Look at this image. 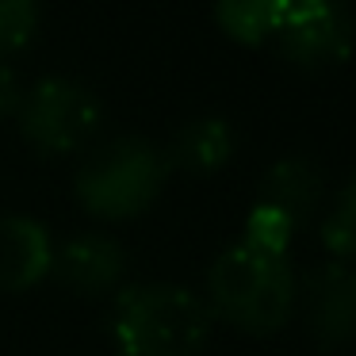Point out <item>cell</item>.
<instances>
[{
  "mask_svg": "<svg viewBox=\"0 0 356 356\" xmlns=\"http://www.w3.org/2000/svg\"><path fill=\"white\" fill-rule=\"evenodd\" d=\"M203 284L211 318L245 337H272L295 318L299 272L291 268L287 253L264 249L249 238L226 245L211 261Z\"/></svg>",
  "mask_w": 356,
  "mask_h": 356,
  "instance_id": "1",
  "label": "cell"
},
{
  "mask_svg": "<svg viewBox=\"0 0 356 356\" xmlns=\"http://www.w3.org/2000/svg\"><path fill=\"white\" fill-rule=\"evenodd\" d=\"M108 333L119 356H203L215 318L192 287L123 284L111 295Z\"/></svg>",
  "mask_w": 356,
  "mask_h": 356,
  "instance_id": "2",
  "label": "cell"
},
{
  "mask_svg": "<svg viewBox=\"0 0 356 356\" xmlns=\"http://www.w3.org/2000/svg\"><path fill=\"white\" fill-rule=\"evenodd\" d=\"M19 96H24V85H19V73L12 70V65L4 62V58H0V119L16 115Z\"/></svg>",
  "mask_w": 356,
  "mask_h": 356,
  "instance_id": "14",
  "label": "cell"
},
{
  "mask_svg": "<svg viewBox=\"0 0 356 356\" xmlns=\"http://www.w3.org/2000/svg\"><path fill=\"white\" fill-rule=\"evenodd\" d=\"M39 31V0H0V58L31 47Z\"/></svg>",
  "mask_w": 356,
  "mask_h": 356,
  "instance_id": "13",
  "label": "cell"
},
{
  "mask_svg": "<svg viewBox=\"0 0 356 356\" xmlns=\"http://www.w3.org/2000/svg\"><path fill=\"white\" fill-rule=\"evenodd\" d=\"M318 238H322L330 261L356 268V172L345 180V188L325 207L322 222H318Z\"/></svg>",
  "mask_w": 356,
  "mask_h": 356,
  "instance_id": "12",
  "label": "cell"
},
{
  "mask_svg": "<svg viewBox=\"0 0 356 356\" xmlns=\"http://www.w3.org/2000/svg\"><path fill=\"white\" fill-rule=\"evenodd\" d=\"M169 165L161 146L142 134H119L88 149L73 177V195L81 211L100 222H131L157 203Z\"/></svg>",
  "mask_w": 356,
  "mask_h": 356,
  "instance_id": "3",
  "label": "cell"
},
{
  "mask_svg": "<svg viewBox=\"0 0 356 356\" xmlns=\"http://www.w3.org/2000/svg\"><path fill=\"white\" fill-rule=\"evenodd\" d=\"M54 238L31 215H0V291L19 295L50 276Z\"/></svg>",
  "mask_w": 356,
  "mask_h": 356,
  "instance_id": "9",
  "label": "cell"
},
{
  "mask_svg": "<svg viewBox=\"0 0 356 356\" xmlns=\"http://www.w3.org/2000/svg\"><path fill=\"white\" fill-rule=\"evenodd\" d=\"M291 0H215V24L241 47H261L276 35Z\"/></svg>",
  "mask_w": 356,
  "mask_h": 356,
  "instance_id": "11",
  "label": "cell"
},
{
  "mask_svg": "<svg viewBox=\"0 0 356 356\" xmlns=\"http://www.w3.org/2000/svg\"><path fill=\"white\" fill-rule=\"evenodd\" d=\"M50 276L81 299H111L127 284V249L104 230L73 234L70 241L54 245Z\"/></svg>",
  "mask_w": 356,
  "mask_h": 356,
  "instance_id": "8",
  "label": "cell"
},
{
  "mask_svg": "<svg viewBox=\"0 0 356 356\" xmlns=\"http://www.w3.org/2000/svg\"><path fill=\"white\" fill-rule=\"evenodd\" d=\"M325 207V177L310 157L291 154L268 165L257 188V203L249 211L245 238L264 249L287 253L295 234L307 230Z\"/></svg>",
  "mask_w": 356,
  "mask_h": 356,
  "instance_id": "5",
  "label": "cell"
},
{
  "mask_svg": "<svg viewBox=\"0 0 356 356\" xmlns=\"http://www.w3.org/2000/svg\"><path fill=\"white\" fill-rule=\"evenodd\" d=\"M272 39L287 65L322 73L348 62L356 47V16L345 0H291Z\"/></svg>",
  "mask_w": 356,
  "mask_h": 356,
  "instance_id": "6",
  "label": "cell"
},
{
  "mask_svg": "<svg viewBox=\"0 0 356 356\" xmlns=\"http://www.w3.org/2000/svg\"><path fill=\"white\" fill-rule=\"evenodd\" d=\"M234 127L222 115H195L172 131L169 146L161 149L169 172H184V177H215L234 161Z\"/></svg>",
  "mask_w": 356,
  "mask_h": 356,
  "instance_id": "10",
  "label": "cell"
},
{
  "mask_svg": "<svg viewBox=\"0 0 356 356\" xmlns=\"http://www.w3.org/2000/svg\"><path fill=\"white\" fill-rule=\"evenodd\" d=\"M104 123V104L85 81L50 73L24 88L16 127L24 142L42 157H70L96 142Z\"/></svg>",
  "mask_w": 356,
  "mask_h": 356,
  "instance_id": "4",
  "label": "cell"
},
{
  "mask_svg": "<svg viewBox=\"0 0 356 356\" xmlns=\"http://www.w3.org/2000/svg\"><path fill=\"white\" fill-rule=\"evenodd\" d=\"M295 314L307 325V337L322 353H341L356 341V268L341 261H322L299 276Z\"/></svg>",
  "mask_w": 356,
  "mask_h": 356,
  "instance_id": "7",
  "label": "cell"
}]
</instances>
